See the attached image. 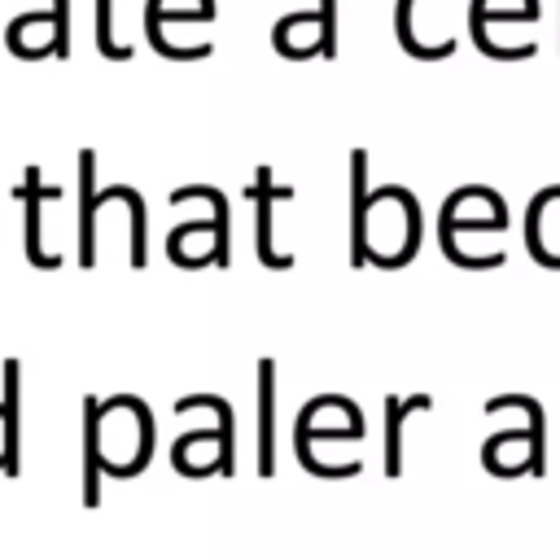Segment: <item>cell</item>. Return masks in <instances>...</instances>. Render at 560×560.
Returning <instances> with one entry per match:
<instances>
[{
	"instance_id": "6da1fadb",
	"label": "cell",
	"mask_w": 560,
	"mask_h": 560,
	"mask_svg": "<svg viewBox=\"0 0 560 560\" xmlns=\"http://www.w3.org/2000/svg\"><path fill=\"white\" fill-rule=\"evenodd\" d=\"M158 446V420L144 398H83V508L101 503V477H140Z\"/></svg>"
},
{
	"instance_id": "7a4b0ae2",
	"label": "cell",
	"mask_w": 560,
	"mask_h": 560,
	"mask_svg": "<svg viewBox=\"0 0 560 560\" xmlns=\"http://www.w3.org/2000/svg\"><path fill=\"white\" fill-rule=\"evenodd\" d=\"M420 236H424V214L411 188L402 184H381L368 197V232H363V249L368 262L381 271H398L420 254Z\"/></svg>"
},
{
	"instance_id": "3957f363",
	"label": "cell",
	"mask_w": 560,
	"mask_h": 560,
	"mask_svg": "<svg viewBox=\"0 0 560 560\" xmlns=\"http://www.w3.org/2000/svg\"><path fill=\"white\" fill-rule=\"evenodd\" d=\"M459 0H398L394 4V39L416 61H446L459 48L455 35Z\"/></svg>"
},
{
	"instance_id": "277c9868",
	"label": "cell",
	"mask_w": 560,
	"mask_h": 560,
	"mask_svg": "<svg viewBox=\"0 0 560 560\" xmlns=\"http://www.w3.org/2000/svg\"><path fill=\"white\" fill-rule=\"evenodd\" d=\"M249 201H254V254H258V262L267 271H289L293 267V254L280 249V241H276V206H289L293 201V188L289 184H276V171L262 162V166H254Z\"/></svg>"
},
{
	"instance_id": "5b68a950",
	"label": "cell",
	"mask_w": 560,
	"mask_h": 560,
	"mask_svg": "<svg viewBox=\"0 0 560 560\" xmlns=\"http://www.w3.org/2000/svg\"><path fill=\"white\" fill-rule=\"evenodd\" d=\"M508 228V201L486 184L455 188L438 210V232H468V236H499Z\"/></svg>"
},
{
	"instance_id": "8992f818",
	"label": "cell",
	"mask_w": 560,
	"mask_h": 560,
	"mask_svg": "<svg viewBox=\"0 0 560 560\" xmlns=\"http://www.w3.org/2000/svg\"><path fill=\"white\" fill-rule=\"evenodd\" d=\"M542 451H547V429H542V420H534L525 429H503V433L486 438L481 464L494 477H521V472L542 477Z\"/></svg>"
},
{
	"instance_id": "52a82bcc",
	"label": "cell",
	"mask_w": 560,
	"mask_h": 560,
	"mask_svg": "<svg viewBox=\"0 0 560 560\" xmlns=\"http://www.w3.org/2000/svg\"><path fill=\"white\" fill-rule=\"evenodd\" d=\"M13 197L22 201V219H26V236H22V249L31 258V267L39 271H57L61 267V254L44 245V206L61 197L57 184H44V171L39 166H26L22 171V184L13 188Z\"/></svg>"
},
{
	"instance_id": "ba28073f",
	"label": "cell",
	"mask_w": 560,
	"mask_h": 560,
	"mask_svg": "<svg viewBox=\"0 0 560 560\" xmlns=\"http://www.w3.org/2000/svg\"><path fill=\"white\" fill-rule=\"evenodd\" d=\"M315 438H332V442H359L363 438V411L341 398V394H319L311 398L298 420H293V442H315Z\"/></svg>"
},
{
	"instance_id": "9c48e42d",
	"label": "cell",
	"mask_w": 560,
	"mask_h": 560,
	"mask_svg": "<svg viewBox=\"0 0 560 560\" xmlns=\"http://www.w3.org/2000/svg\"><path fill=\"white\" fill-rule=\"evenodd\" d=\"M271 44H276V52L280 57H289V61H311V57H337V31L328 26V18L319 13V4L315 9H306V13H289V18H280L276 26H271Z\"/></svg>"
},
{
	"instance_id": "30bf717a",
	"label": "cell",
	"mask_w": 560,
	"mask_h": 560,
	"mask_svg": "<svg viewBox=\"0 0 560 560\" xmlns=\"http://www.w3.org/2000/svg\"><path fill=\"white\" fill-rule=\"evenodd\" d=\"M171 464L175 472L184 477H210V472H236V446L223 442L219 424L214 429H192V433H179L175 446H171Z\"/></svg>"
},
{
	"instance_id": "8fae6325",
	"label": "cell",
	"mask_w": 560,
	"mask_h": 560,
	"mask_svg": "<svg viewBox=\"0 0 560 560\" xmlns=\"http://www.w3.org/2000/svg\"><path fill=\"white\" fill-rule=\"evenodd\" d=\"M525 249L538 267L560 271V184H547L525 206Z\"/></svg>"
},
{
	"instance_id": "7c38bea8",
	"label": "cell",
	"mask_w": 560,
	"mask_h": 560,
	"mask_svg": "<svg viewBox=\"0 0 560 560\" xmlns=\"http://www.w3.org/2000/svg\"><path fill=\"white\" fill-rule=\"evenodd\" d=\"M166 258L184 271H201V267H228L223 262V241H219V223L210 219H192L166 232Z\"/></svg>"
},
{
	"instance_id": "4fadbf2b",
	"label": "cell",
	"mask_w": 560,
	"mask_h": 560,
	"mask_svg": "<svg viewBox=\"0 0 560 560\" xmlns=\"http://www.w3.org/2000/svg\"><path fill=\"white\" fill-rule=\"evenodd\" d=\"M0 472H22V363L4 359V394H0Z\"/></svg>"
},
{
	"instance_id": "5bb4252c",
	"label": "cell",
	"mask_w": 560,
	"mask_h": 560,
	"mask_svg": "<svg viewBox=\"0 0 560 560\" xmlns=\"http://www.w3.org/2000/svg\"><path fill=\"white\" fill-rule=\"evenodd\" d=\"M52 39H57V18H52V4L44 9H31V13H18L9 26H4V48L22 61H44L52 57Z\"/></svg>"
},
{
	"instance_id": "9a60e30c",
	"label": "cell",
	"mask_w": 560,
	"mask_h": 560,
	"mask_svg": "<svg viewBox=\"0 0 560 560\" xmlns=\"http://www.w3.org/2000/svg\"><path fill=\"white\" fill-rule=\"evenodd\" d=\"M96 219H101V188H96V149H79V267H96Z\"/></svg>"
},
{
	"instance_id": "2e32d148",
	"label": "cell",
	"mask_w": 560,
	"mask_h": 560,
	"mask_svg": "<svg viewBox=\"0 0 560 560\" xmlns=\"http://www.w3.org/2000/svg\"><path fill=\"white\" fill-rule=\"evenodd\" d=\"M214 18V0H144V44L171 61V44H166V26L162 22H210Z\"/></svg>"
},
{
	"instance_id": "e0dca14e",
	"label": "cell",
	"mask_w": 560,
	"mask_h": 560,
	"mask_svg": "<svg viewBox=\"0 0 560 560\" xmlns=\"http://www.w3.org/2000/svg\"><path fill=\"white\" fill-rule=\"evenodd\" d=\"M368 149L350 153V267L363 271L368 267V249H363V232H368Z\"/></svg>"
},
{
	"instance_id": "ac0fdd59",
	"label": "cell",
	"mask_w": 560,
	"mask_h": 560,
	"mask_svg": "<svg viewBox=\"0 0 560 560\" xmlns=\"http://www.w3.org/2000/svg\"><path fill=\"white\" fill-rule=\"evenodd\" d=\"M258 472H276V359H258Z\"/></svg>"
},
{
	"instance_id": "d6986e66",
	"label": "cell",
	"mask_w": 560,
	"mask_h": 560,
	"mask_svg": "<svg viewBox=\"0 0 560 560\" xmlns=\"http://www.w3.org/2000/svg\"><path fill=\"white\" fill-rule=\"evenodd\" d=\"M416 411H433V398L429 394H411V398L389 394L385 398V477L389 481L402 477V424Z\"/></svg>"
},
{
	"instance_id": "ffe728a7",
	"label": "cell",
	"mask_w": 560,
	"mask_h": 560,
	"mask_svg": "<svg viewBox=\"0 0 560 560\" xmlns=\"http://www.w3.org/2000/svg\"><path fill=\"white\" fill-rule=\"evenodd\" d=\"M188 201H206L214 223H219V241H223V262L232 267V214H228V197L210 184H184L171 192V206H188Z\"/></svg>"
},
{
	"instance_id": "44dd1931",
	"label": "cell",
	"mask_w": 560,
	"mask_h": 560,
	"mask_svg": "<svg viewBox=\"0 0 560 560\" xmlns=\"http://www.w3.org/2000/svg\"><path fill=\"white\" fill-rule=\"evenodd\" d=\"M468 22H477V26H490V22L529 26V22H538V0H472Z\"/></svg>"
},
{
	"instance_id": "7402d4cb",
	"label": "cell",
	"mask_w": 560,
	"mask_h": 560,
	"mask_svg": "<svg viewBox=\"0 0 560 560\" xmlns=\"http://www.w3.org/2000/svg\"><path fill=\"white\" fill-rule=\"evenodd\" d=\"M96 48L105 61H131V44L114 35V0H96Z\"/></svg>"
},
{
	"instance_id": "603a6c76",
	"label": "cell",
	"mask_w": 560,
	"mask_h": 560,
	"mask_svg": "<svg viewBox=\"0 0 560 560\" xmlns=\"http://www.w3.org/2000/svg\"><path fill=\"white\" fill-rule=\"evenodd\" d=\"M52 18H57V39H52V57L66 61L70 57V0H48Z\"/></svg>"
}]
</instances>
